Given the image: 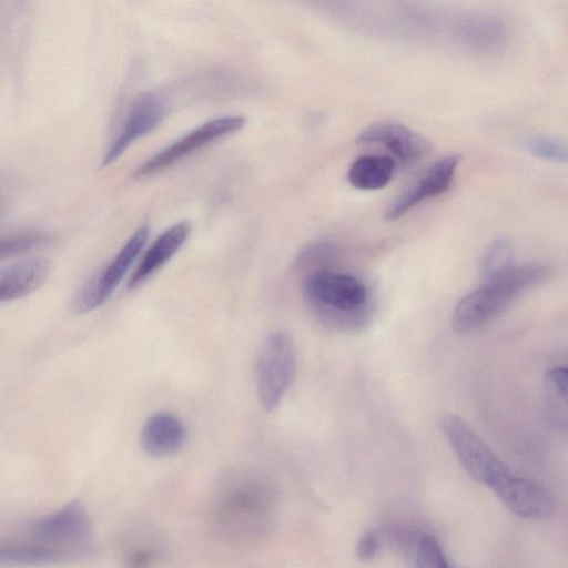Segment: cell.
<instances>
[{"instance_id":"cell-20","label":"cell","mask_w":568,"mask_h":568,"mask_svg":"<svg viewBox=\"0 0 568 568\" xmlns=\"http://www.w3.org/2000/svg\"><path fill=\"white\" fill-rule=\"evenodd\" d=\"M336 253V247L327 243H317L305 247L300 253L297 264L301 268H311L329 261Z\"/></svg>"},{"instance_id":"cell-2","label":"cell","mask_w":568,"mask_h":568,"mask_svg":"<svg viewBox=\"0 0 568 568\" xmlns=\"http://www.w3.org/2000/svg\"><path fill=\"white\" fill-rule=\"evenodd\" d=\"M547 273L545 265L529 263L513 266L487 281L457 303L452 316L453 329L467 333L484 325L503 312L516 296L544 280Z\"/></svg>"},{"instance_id":"cell-4","label":"cell","mask_w":568,"mask_h":568,"mask_svg":"<svg viewBox=\"0 0 568 568\" xmlns=\"http://www.w3.org/2000/svg\"><path fill=\"white\" fill-rule=\"evenodd\" d=\"M296 368L293 339L285 332H273L263 341L256 361V389L261 406L274 410L290 389Z\"/></svg>"},{"instance_id":"cell-17","label":"cell","mask_w":568,"mask_h":568,"mask_svg":"<svg viewBox=\"0 0 568 568\" xmlns=\"http://www.w3.org/2000/svg\"><path fill=\"white\" fill-rule=\"evenodd\" d=\"M514 251L506 237L494 240L487 247L481 260V273L486 281L507 272L513 267Z\"/></svg>"},{"instance_id":"cell-10","label":"cell","mask_w":568,"mask_h":568,"mask_svg":"<svg viewBox=\"0 0 568 568\" xmlns=\"http://www.w3.org/2000/svg\"><path fill=\"white\" fill-rule=\"evenodd\" d=\"M165 111V103L158 94L140 95L133 103L122 130L105 152L102 164H112L132 143L154 130L163 120Z\"/></svg>"},{"instance_id":"cell-5","label":"cell","mask_w":568,"mask_h":568,"mask_svg":"<svg viewBox=\"0 0 568 568\" xmlns=\"http://www.w3.org/2000/svg\"><path fill=\"white\" fill-rule=\"evenodd\" d=\"M438 426L465 470L490 489L509 473L481 436L462 417L445 414Z\"/></svg>"},{"instance_id":"cell-19","label":"cell","mask_w":568,"mask_h":568,"mask_svg":"<svg viewBox=\"0 0 568 568\" xmlns=\"http://www.w3.org/2000/svg\"><path fill=\"white\" fill-rule=\"evenodd\" d=\"M416 566L426 568H448L449 564L438 540L425 534L417 542Z\"/></svg>"},{"instance_id":"cell-1","label":"cell","mask_w":568,"mask_h":568,"mask_svg":"<svg viewBox=\"0 0 568 568\" xmlns=\"http://www.w3.org/2000/svg\"><path fill=\"white\" fill-rule=\"evenodd\" d=\"M93 542V527L84 506L71 501L1 538L0 562L45 565L78 559L92 550Z\"/></svg>"},{"instance_id":"cell-11","label":"cell","mask_w":568,"mask_h":568,"mask_svg":"<svg viewBox=\"0 0 568 568\" xmlns=\"http://www.w3.org/2000/svg\"><path fill=\"white\" fill-rule=\"evenodd\" d=\"M358 142L379 144L403 164L414 163L429 151V143L409 128L394 122H377L364 129Z\"/></svg>"},{"instance_id":"cell-7","label":"cell","mask_w":568,"mask_h":568,"mask_svg":"<svg viewBox=\"0 0 568 568\" xmlns=\"http://www.w3.org/2000/svg\"><path fill=\"white\" fill-rule=\"evenodd\" d=\"M244 124L245 119L237 115L210 120L154 154L136 169L134 175L141 179L155 174L204 145L239 131Z\"/></svg>"},{"instance_id":"cell-13","label":"cell","mask_w":568,"mask_h":568,"mask_svg":"<svg viewBox=\"0 0 568 568\" xmlns=\"http://www.w3.org/2000/svg\"><path fill=\"white\" fill-rule=\"evenodd\" d=\"M185 440V427L181 419L170 412L151 415L142 426L140 443L143 452L151 457H168L178 453Z\"/></svg>"},{"instance_id":"cell-8","label":"cell","mask_w":568,"mask_h":568,"mask_svg":"<svg viewBox=\"0 0 568 568\" xmlns=\"http://www.w3.org/2000/svg\"><path fill=\"white\" fill-rule=\"evenodd\" d=\"M491 490L508 509L524 518L545 519L556 509L555 497L547 487L510 471Z\"/></svg>"},{"instance_id":"cell-12","label":"cell","mask_w":568,"mask_h":568,"mask_svg":"<svg viewBox=\"0 0 568 568\" xmlns=\"http://www.w3.org/2000/svg\"><path fill=\"white\" fill-rule=\"evenodd\" d=\"M51 262L30 257L0 268V303L22 298L40 288L49 278Z\"/></svg>"},{"instance_id":"cell-14","label":"cell","mask_w":568,"mask_h":568,"mask_svg":"<svg viewBox=\"0 0 568 568\" xmlns=\"http://www.w3.org/2000/svg\"><path fill=\"white\" fill-rule=\"evenodd\" d=\"M190 232V223L182 221L160 234L133 270L128 280V288L138 287L171 260L185 243Z\"/></svg>"},{"instance_id":"cell-15","label":"cell","mask_w":568,"mask_h":568,"mask_svg":"<svg viewBox=\"0 0 568 568\" xmlns=\"http://www.w3.org/2000/svg\"><path fill=\"white\" fill-rule=\"evenodd\" d=\"M396 161L387 155H362L351 164L347 179L356 189L375 191L386 186L393 179Z\"/></svg>"},{"instance_id":"cell-16","label":"cell","mask_w":568,"mask_h":568,"mask_svg":"<svg viewBox=\"0 0 568 568\" xmlns=\"http://www.w3.org/2000/svg\"><path fill=\"white\" fill-rule=\"evenodd\" d=\"M51 234L44 231L27 230L0 235V261L12 258L50 245Z\"/></svg>"},{"instance_id":"cell-6","label":"cell","mask_w":568,"mask_h":568,"mask_svg":"<svg viewBox=\"0 0 568 568\" xmlns=\"http://www.w3.org/2000/svg\"><path fill=\"white\" fill-rule=\"evenodd\" d=\"M149 232L148 225L139 227L100 274L81 290L73 302L77 313L91 312L103 305L111 297L143 250Z\"/></svg>"},{"instance_id":"cell-9","label":"cell","mask_w":568,"mask_h":568,"mask_svg":"<svg viewBox=\"0 0 568 568\" xmlns=\"http://www.w3.org/2000/svg\"><path fill=\"white\" fill-rule=\"evenodd\" d=\"M458 163L459 156L455 154L432 163L408 189L388 205L385 220L396 221L423 201L444 193L453 181Z\"/></svg>"},{"instance_id":"cell-3","label":"cell","mask_w":568,"mask_h":568,"mask_svg":"<svg viewBox=\"0 0 568 568\" xmlns=\"http://www.w3.org/2000/svg\"><path fill=\"white\" fill-rule=\"evenodd\" d=\"M303 292L314 313L333 326L359 322L369 296L366 285L356 276L327 270L311 273Z\"/></svg>"},{"instance_id":"cell-22","label":"cell","mask_w":568,"mask_h":568,"mask_svg":"<svg viewBox=\"0 0 568 568\" xmlns=\"http://www.w3.org/2000/svg\"><path fill=\"white\" fill-rule=\"evenodd\" d=\"M2 205H3V199H2V195L0 193V210H1Z\"/></svg>"},{"instance_id":"cell-21","label":"cell","mask_w":568,"mask_h":568,"mask_svg":"<svg viewBox=\"0 0 568 568\" xmlns=\"http://www.w3.org/2000/svg\"><path fill=\"white\" fill-rule=\"evenodd\" d=\"M381 547V535L377 530H369L359 539L356 554L359 560L369 561L378 552Z\"/></svg>"},{"instance_id":"cell-18","label":"cell","mask_w":568,"mask_h":568,"mask_svg":"<svg viewBox=\"0 0 568 568\" xmlns=\"http://www.w3.org/2000/svg\"><path fill=\"white\" fill-rule=\"evenodd\" d=\"M528 153L557 163L567 162V148L564 142L549 136H530L520 142Z\"/></svg>"}]
</instances>
